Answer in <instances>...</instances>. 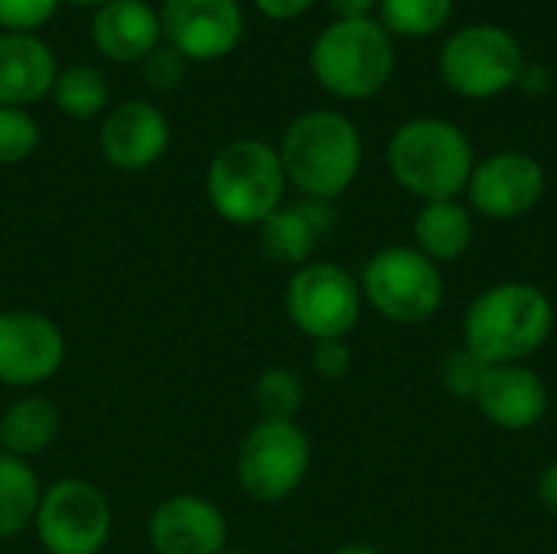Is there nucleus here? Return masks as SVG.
<instances>
[{"mask_svg":"<svg viewBox=\"0 0 557 554\" xmlns=\"http://www.w3.org/2000/svg\"><path fill=\"white\" fill-rule=\"evenodd\" d=\"M251 398L264 421H294L304 408L307 389H304V379L297 369L271 366L255 379Z\"/></svg>","mask_w":557,"mask_h":554,"instance_id":"obj_25","label":"nucleus"},{"mask_svg":"<svg viewBox=\"0 0 557 554\" xmlns=\"http://www.w3.org/2000/svg\"><path fill=\"white\" fill-rule=\"evenodd\" d=\"M395 36L375 16L330 20L310 42V72L339 101H369L395 75Z\"/></svg>","mask_w":557,"mask_h":554,"instance_id":"obj_4","label":"nucleus"},{"mask_svg":"<svg viewBox=\"0 0 557 554\" xmlns=\"http://www.w3.org/2000/svg\"><path fill=\"white\" fill-rule=\"evenodd\" d=\"M548 385L545 379L529 369L525 362L516 366H486L480 389L473 395V405L480 415L509 434L532 431L545 421L548 415Z\"/></svg>","mask_w":557,"mask_h":554,"instance_id":"obj_16","label":"nucleus"},{"mask_svg":"<svg viewBox=\"0 0 557 554\" xmlns=\"http://www.w3.org/2000/svg\"><path fill=\"white\" fill-rule=\"evenodd\" d=\"M330 554H385V552H382V549H375V545H369V542H346V545L333 549Z\"/></svg>","mask_w":557,"mask_h":554,"instance_id":"obj_35","label":"nucleus"},{"mask_svg":"<svg viewBox=\"0 0 557 554\" xmlns=\"http://www.w3.org/2000/svg\"><path fill=\"white\" fill-rule=\"evenodd\" d=\"M333 225H336L333 202L304 199L297 206H281L258 225V248L264 251L268 261L297 271L313 258L317 242L326 232H333Z\"/></svg>","mask_w":557,"mask_h":554,"instance_id":"obj_18","label":"nucleus"},{"mask_svg":"<svg viewBox=\"0 0 557 554\" xmlns=\"http://www.w3.org/2000/svg\"><path fill=\"white\" fill-rule=\"evenodd\" d=\"M69 3H72V7H82V10H91V13H95V10H98V7H104L108 0H69Z\"/></svg>","mask_w":557,"mask_h":554,"instance_id":"obj_36","label":"nucleus"},{"mask_svg":"<svg viewBox=\"0 0 557 554\" xmlns=\"http://www.w3.org/2000/svg\"><path fill=\"white\" fill-rule=\"evenodd\" d=\"M284 176L304 199H339L362 170V134L356 121L336 108H310L297 114L277 144Z\"/></svg>","mask_w":557,"mask_h":554,"instance_id":"obj_2","label":"nucleus"},{"mask_svg":"<svg viewBox=\"0 0 557 554\" xmlns=\"http://www.w3.org/2000/svg\"><path fill=\"white\" fill-rule=\"evenodd\" d=\"M49 95H52L55 108L65 118H72V121H91L111 101L108 78L95 65H88V62H75V65L59 69L55 85H52Z\"/></svg>","mask_w":557,"mask_h":554,"instance_id":"obj_23","label":"nucleus"},{"mask_svg":"<svg viewBox=\"0 0 557 554\" xmlns=\"http://www.w3.org/2000/svg\"><path fill=\"white\" fill-rule=\"evenodd\" d=\"M62 0H0V33H36L46 26Z\"/></svg>","mask_w":557,"mask_h":554,"instance_id":"obj_29","label":"nucleus"},{"mask_svg":"<svg viewBox=\"0 0 557 554\" xmlns=\"http://www.w3.org/2000/svg\"><path fill=\"white\" fill-rule=\"evenodd\" d=\"M313 3L317 0H255L261 16H268L271 23H290V20L304 16Z\"/></svg>","mask_w":557,"mask_h":554,"instance_id":"obj_31","label":"nucleus"},{"mask_svg":"<svg viewBox=\"0 0 557 554\" xmlns=\"http://www.w3.org/2000/svg\"><path fill=\"white\" fill-rule=\"evenodd\" d=\"M385 163L392 180L421 202L460 199L476 167V150L467 131L454 121L411 118L392 134Z\"/></svg>","mask_w":557,"mask_h":554,"instance_id":"obj_3","label":"nucleus"},{"mask_svg":"<svg viewBox=\"0 0 557 554\" xmlns=\"http://www.w3.org/2000/svg\"><path fill=\"white\" fill-rule=\"evenodd\" d=\"M457 0H379V23L401 39H424L441 33L454 16Z\"/></svg>","mask_w":557,"mask_h":554,"instance_id":"obj_24","label":"nucleus"},{"mask_svg":"<svg viewBox=\"0 0 557 554\" xmlns=\"http://www.w3.org/2000/svg\"><path fill=\"white\" fill-rule=\"evenodd\" d=\"M326 7L336 13V20H356L372 16L379 10V0H326Z\"/></svg>","mask_w":557,"mask_h":554,"instance_id":"obj_34","label":"nucleus"},{"mask_svg":"<svg viewBox=\"0 0 557 554\" xmlns=\"http://www.w3.org/2000/svg\"><path fill=\"white\" fill-rule=\"evenodd\" d=\"M555 333V304L532 281H499L463 313V346L486 366H516L545 349Z\"/></svg>","mask_w":557,"mask_h":554,"instance_id":"obj_1","label":"nucleus"},{"mask_svg":"<svg viewBox=\"0 0 557 554\" xmlns=\"http://www.w3.org/2000/svg\"><path fill=\"white\" fill-rule=\"evenodd\" d=\"M362 300L398 327H421L434 320L444 307L447 284L441 264L421 255L414 245L379 248L359 278Z\"/></svg>","mask_w":557,"mask_h":554,"instance_id":"obj_6","label":"nucleus"},{"mask_svg":"<svg viewBox=\"0 0 557 554\" xmlns=\"http://www.w3.org/2000/svg\"><path fill=\"white\" fill-rule=\"evenodd\" d=\"M313 447L297 421H258L235 457V477L245 496L274 506L290 500L310 473Z\"/></svg>","mask_w":557,"mask_h":554,"instance_id":"obj_8","label":"nucleus"},{"mask_svg":"<svg viewBox=\"0 0 557 554\" xmlns=\"http://www.w3.org/2000/svg\"><path fill=\"white\" fill-rule=\"evenodd\" d=\"M535 496H539V503L557 519V460H552V464L539 473Z\"/></svg>","mask_w":557,"mask_h":554,"instance_id":"obj_33","label":"nucleus"},{"mask_svg":"<svg viewBox=\"0 0 557 554\" xmlns=\"http://www.w3.org/2000/svg\"><path fill=\"white\" fill-rule=\"evenodd\" d=\"M222 554H251V552H245V549H225Z\"/></svg>","mask_w":557,"mask_h":554,"instance_id":"obj_37","label":"nucleus"},{"mask_svg":"<svg viewBox=\"0 0 557 554\" xmlns=\"http://www.w3.org/2000/svg\"><path fill=\"white\" fill-rule=\"evenodd\" d=\"M525 62L522 42L496 23L460 26L437 56L444 85L470 101H490L516 88Z\"/></svg>","mask_w":557,"mask_h":554,"instance_id":"obj_7","label":"nucleus"},{"mask_svg":"<svg viewBox=\"0 0 557 554\" xmlns=\"http://www.w3.org/2000/svg\"><path fill=\"white\" fill-rule=\"evenodd\" d=\"M483 372H486V362H480L467 346L450 349L441 359V385L447 389V395H454L460 402H473Z\"/></svg>","mask_w":557,"mask_h":554,"instance_id":"obj_27","label":"nucleus"},{"mask_svg":"<svg viewBox=\"0 0 557 554\" xmlns=\"http://www.w3.org/2000/svg\"><path fill=\"white\" fill-rule=\"evenodd\" d=\"M98 147L108 167L121 173H140L166 153L170 121L147 98L121 101L117 108L104 114L101 131H98Z\"/></svg>","mask_w":557,"mask_h":554,"instance_id":"obj_14","label":"nucleus"},{"mask_svg":"<svg viewBox=\"0 0 557 554\" xmlns=\"http://www.w3.org/2000/svg\"><path fill=\"white\" fill-rule=\"evenodd\" d=\"M362 287L336 261H307L284 291V307L297 333L307 340H346L362 320Z\"/></svg>","mask_w":557,"mask_h":554,"instance_id":"obj_9","label":"nucleus"},{"mask_svg":"<svg viewBox=\"0 0 557 554\" xmlns=\"http://www.w3.org/2000/svg\"><path fill=\"white\" fill-rule=\"evenodd\" d=\"M33 529L46 554H101L114 516L108 496L95 483L65 477L42 490Z\"/></svg>","mask_w":557,"mask_h":554,"instance_id":"obj_10","label":"nucleus"},{"mask_svg":"<svg viewBox=\"0 0 557 554\" xmlns=\"http://www.w3.org/2000/svg\"><path fill=\"white\" fill-rule=\"evenodd\" d=\"M516 88H522V91H529V95H545V91L552 88V72H548V65L525 62V69H522Z\"/></svg>","mask_w":557,"mask_h":554,"instance_id":"obj_32","label":"nucleus"},{"mask_svg":"<svg viewBox=\"0 0 557 554\" xmlns=\"http://www.w3.org/2000/svg\"><path fill=\"white\" fill-rule=\"evenodd\" d=\"M411 235H414V248L428 255L434 264H454L473 245V235H476L473 209L460 199L421 202Z\"/></svg>","mask_w":557,"mask_h":554,"instance_id":"obj_20","label":"nucleus"},{"mask_svg":"<svg viewBox=\"0 0 557 554\" xmlns=\"http://www.w3.org/2000/svg\"><path fill=\"white\" fill-rule=\"evenodd\" d=\"M55 52L36 33H0V104L29 108L55 85Z\"/></svg>","mask_w":557,"mask_h":554,"instance_id":"obj_19","label":"nucleus"},{"mask_svg":"<svg viewBox=\"0 0 557 554\" xmlns=\"http://www.w3.org/2000/svg\"><path fill=\"white\" fill-rule=\"evenodd\" d=\"M545 189L548 176L542 160L525 150H499L476 160L467 183V199L476 216L490 222H512L535 212Z\"/></svg>","mask_w":557,"mask_h":554,"instance_id":"obj_11","label":"nucleus"},{"mask_svg":"<svg viewBox=\"0 0 557 554\" xmlns=\"http://www.w3.org/2000/svg\"><path fill=\"white\" fill-rule=\"evenodd\" d=\"M147 542L157 554H222L228 549V522L206 496L180 493L150 513Z\"/></svg>","mask_w":557,"mask_h":554,"instance_id":"obj_15","label":"nucleus"},{"mask_svg":"<svg viewBox=\"0 0 557 554\" xmlns=\"http://www.w3.org/2000/svg\"><path fill=\"white\" fill-rule=\"evenodd\" d=\"M310 366L320 379L339 382L352 369V346L346 340H320L310 349Z\"/></svg>","mask_w":557,"mask_h":554,"instance_id":"obj_30","label":"nucleus"},{"mask_svg":"<svg viewBox=\"0 0 557 554\" xmlns=\"http://www.w3.org/2000/svg\"><path fill=\"white\" fill-rule=\"evenodd\" d=\"M160 33L186 62H215L238 49L245 13L238 0H163Z\"/></svg>","mask_w":557,"mask_h":554,"instance_id":"obj_12","label":"nucleus"},{"mask_svg":"<svg viewBox=\"0 0 557 554\" xmlns=\"http://www.w3.org/2000/svg\"><path fill=\"white\" fill-rule=\"evenodd\" d=\"M91 42L95 49L117 65H140L160 42V10L147 0H108L91 16Z\"/></svg>","mask_w":557,"mask_h":554,"instance_id":"obj_17","label":"nucleus"},{"mask_svg":"<svg viewBox=\"0 0 557 554\" xmlns=\"http://www.w3.org/2000/svg\"><path fill=\"white\" fill-rule=\"evenodd\" d=\"M39 147V124L26 108L0 104V167H16L29 160Z\"/></svg>","mask_w":557,"mask_h":554,"instance_id":"obj_26","label":"nucleus"},{"mask_svg":"<svg viewBox=\"0 0 557 554\" xmlns=\"http://www.w3.org/2000/svg\"><path fill=\"white\" fill-rule=\"evenodd\" d=\"M287 176L277 147L258 137H238L219 147L206 170L209 206L232 225H261L284 206Z\"/></svg>","mask_w":557,"mask_h":554,"instance_id":"obj_5","label":"nucleus"},{"mask_svg":"<svg viewBox=\"0 0 557 554\" xmlns=\"http://www.w3.org/2000/svg\"><path fill=\"white\" fill-rule=\"evenodd\" d=\"M65 362L59 323L39 310H0V385L36 389Z\"/></svg>","mask_w":557,"mask_h":554,"instance_id":"obj_13","label":"nucleus"},{"mask_svg":"<svg viewBox=\"0 0 557 554\" xmlns=\"http://www.w3.org/2000/svg\"><path fill=\"white\" fill-rule=\"evenodd\" d=\"M186 65H189V62H186L176 49H170L166 42H160V46L140 62V75H144V85H147L150 91L166 95V91H176V88L183 85Z\"/></svg>","mask_w":557,"mask_h":554,"instance_id":"obj_28","label":"nucleus"},{"mask_svg":"<svg viewBox=\"0 0 557 554\" xmlns=\"http://www.w3.org/2000/svg\"><path fill=\"white\" fill-rule=\"evenodd\" d=\"M62 415L42 395H20L0 411V454L29 460L59 438Z\"/></svg>","mask_w":557,"mask_h":554,"instance_id":"obj_21","label":"nucleus"},{"mask_svg":"<svg viewBox=\"0 0 557 554\" xmlns=\"http://www.w3.org/2000/svg\"><path fill=\"white\" fill-rule=\"evenodd\" d=\"M42 487L29 460L0 454V542L16 539L36 519Z\"/></svg>","mask_w":557,"mask_h":554,"instance_id":"obj_22","label":"nucleus"}]
</instances>
